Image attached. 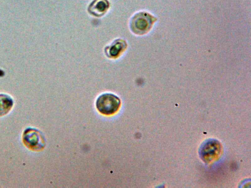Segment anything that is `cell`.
<instances>
[{"label": "cell", "instance_id": "1", "mask_svg": "<svg viewBox=\"0 0 251 188\" xmlns=\"http://www.w3.org/2000/svg\"><path fill=\"white\" fill-rule=\"evenodd\" d=\"M121 104V100L117 96L111 93H104L97 98L96 106L100 113L111 115L118 111Z\"/></svg>", "mask_w": 251, "mask_h": 188}, {"label": "cell", "instance_id": "2", "mask_svg": "<svg viewBox=\"0 0 251 188\" xmlns=\"http://www.w3.org/2000/svg\"><path fill=\"white\" fill-rule=\"evenodd\" d=\"M155 20L154 17L147 12H139L132 18L130 23V29L135 34H145L149 31Z\"/></svg>", "mask_w": 251, "mask_h": 188}, {"label": "cell", "instance_id": "3", "mask_svg": "<svg viewBox=\"0 0 251 188\" xmlns=\"http://www.w3.org/2000/svg\"><path fill=\"white\" fill-rule=\"evenodd\" d=\"M23 141L25 145L33 150H40L45 146V140L42 133L37 129L28 128L23 135Z\"/></svg>", "mask_w": 251, "mask_h": 188}, {"label": "cell", "instance_id": "4", "mask_svg": "<svg viewBox=\"0 0 251 188\" xmlns=\"http://www.w3.org/2000/svg\"><path fill=\"white\" fill-rule=\"evenodd\" d=\"M109 7L107 0H94L88 7V12L95 16L100 17L104 15Z\"/></svg>", "mask_w": 251, "mask_h": 188}, {"label": "cell", "instance_id": "5", "mask_svg": "<svg viewBox=\"0 0 251 188\" xmlns=\"http://www.w3.org/2000/svg\"><path fill=\"white\" fill-rule=\"evenodd\" d=\"M126 42L122 39L115 40L110 46L107 47L105 49L106 54L111 58H116L126 48Z\"/></svg>", "mask_w": 251, "mask_h": 188}, {"label": "cell", "instance_id": "6", "mask_svg": "<svg viewBox=\"0 0 251 188\" xmlns=\"http://www.w3.org/2000/svg\"><path fill=\"white\" fill-rule=\"evenodd\" d=\"M13 105L11 97L5 94H0V116L7 114Z\"/></svg>", "mask_w": 251, "mask_h": 188}]
</instances>
